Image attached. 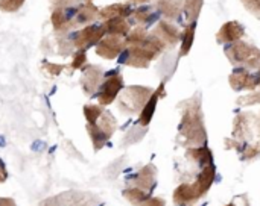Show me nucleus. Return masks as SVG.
<instances>
[{
	"instance_id": "f257e3e1",
	"label": "nucleus",
	"mask_w": 260,
	"mask_h": 206,
	"mask_svg": "<svg viewBox=\"0 0 260 206\" xmlns=\"http://www.w3.org/2000/svg\"><path fill=\"white\" fill-rule=\"evenodd\" d=\"M183 108L181 123L178 126V135L186 147H200L206 146L207 132L201 112V99L195 94L192 99L180 105Z\"/></svg>"
},
{
	"instance_id": "f03ea898",
	"label": "nucleus",
	"mask_w": 260,
	"mask_h": 206,
	"mask_svg": "<svg viewBox=\"0 0 260 206\" xmlns=\"http://www.w3.org/2000/svg\"><path fill=\"white\" fill-rule=\"evenodd\" d=\"M165 49V44L155 35L148 33L143 43L136 46H126V50H123V64L137 68H146L149 62L154 61Z\"/></svg>"
},
{
	"instance_id": "7ed1b4c3",
	"label": "nucleus",
	"mask_w": 260,
	"mask_h": 206,
	"mask_svg": "<svg viewBox=\"0 0 260 206\" xmlns=\"http://www.w3.org/2000/svg\"><path fill=\"white\" fill-rule=\"evenodd\" d=\"M225 56L233 65L244 68H259L260 67V50L242 39L232 43L225 47Z\"/></svg>"
},
{
	"instance_id": "20e7f679",
	"label": "nucleus",
	"mask_w": 260,
	"mask_h": 206,
	"mask_svg": "<svg viewBox=\"0 0 260 206\" xmlns=\"http://www.w3.org/2000/svg\"><path fill=\"white\" fill-rule=\"evenodd\" d=\"M152 93L154 91L148 87H128L119 99V106L126 114L140 112Z\"/></svg>"
},
{
	"instance_id": "39448f33",
	"label": "nucleus",
	"mask_w": 260,
	"mask_h": 206,
	"mask_svg": "<svg viewBox=\"0 0 260 206\" xmlns=\"http://www.w3.org/2000/svg\"><path fill=\"white\" fill-rule=\"evenodd\" d=\"M99 118H101L99 123L94 121L91 125H87V129L90 132V137H91V141H93V146L96 150L102 149V146L110 140V137L116 131V120L110 112L104 111Z\"/></svg>"
},
{
	"instance_id": "423d86ee",
	"label": "nucleus",
	"mask_w": 260,
	"mask_h": 206,
	"mask_svg": "<svg viewBox=\"0 0 260 206\" xmlns=\"http://www.w3.org/2000/svg\"><path fill=\"white\" fill-rule=\"evenodd\" d=\"M107 30L104 27V24L101 26H96V24H90V26H85L84 29H81L75 38H73V46L78 49V50H87L90 46L93 44H98L104 36H105Z\"/></svg>"
},
{
	"instance_id": "0eeeda50",
	"label": "nucleus",
	"mask_w": 260,
	"mask_h": 206,
	"mask_svg": "<svg viewBox=\"0 0 260 206\" xmlns=\"http://www.w3.org/2000/svg\"><path fill=\"white\" fill-rule=\"evenodd\" d=\"M126 47V39L120 35H108L104 36L96 44V53L105 59H114L120 53H123Z\"/></svg>"
},
{
	"instance_id": "6e6552de",
	"label": "nucleus",
	"mask_w": 260,
	"mask_h": 206,
	"mask_svg": "<svg viewBox=\"0 0 260 206\" xmlns=\"http://www.w3.org/2000/svg\"><path fill=\"white\" fill-rule=\"evenodd\" d=\"M123 90V79L120 74H111L107 77V80L102 84L101 91L98 94V100L101 105H110L114 102L117 94Z\"/></svg>"
},
{
	"instance_id": "1a4fd4ad",
	"label": "nucleus",
	"mask_w": 260,
	"mask_h": 206,
	"mask_svg": "<svg viewBox=\"0 0 260 206\" xmlns=\"http://www.w3.org/2000/svg\"><path fill=\"white\" fill-rule=\"evenodd\" d=\"M229 82L235 91H242V90L254 91L259 87V77L251 74L247 68H236L230 74Z\"/></svg>"
},
{
	"instance_id": "9d476101",
	"label": "nucleus",
	"mask_w": 260,
	"mask_h": 206,
	"mask_svg": "<svg viewBox=\"0 0 260 206\" xmlns=\"http://www.w3.org/2000/svg\"><path fill=\"white\" fill-rule=\"evenodd\" d=\"M152 35H155L165 44V47H174L181 39V33L178 27L168 21H160L152 30Z\"/></svg>"
},
{
	"instance_id": "9b49d317",
	"label": "nucleus",
	"mask_w": 260,
	"mask_h": 206,
	"mask_svg": "<svg viewBox=\"0 0 260 206\" xmlns=\"http://www.w3.org/2000/svg\"><path fill=\"white\" fill-rule=\"evenodd\" d=\"M245 35V27L239 21H227L216 33V39L221 44H229L242 39Z\"/></svg>"
},
{
	"instance_id": "f8f14e48",
	"label": "nucleus",
	"mask_w": 260,
	"mask_h": 206,
	"mask_svg": "<svg viewBox=\"0 0 260 206\" xmlns=\"http://www.w3.org/2000/svg\"><path fill=\"white\" fill-rule=\"evenodd\" d=\"M215 172L216 170H215V166L213 164L203 167V172L198 176L197 182L192 184L193 191H195V194H197L198 199H201L203 196H206L209 193V190H210V187H212V184L215 181Z\"/></svg>"
},
{
	"instance_id": "ddd939ff",
	"label": "nucleus",
	"mask_w": 260,
	"mask_h": 206,
	"mask_svg": "<svg viewBox=\"0 0 260 206\" xmlns=\"http://www.w3.org/2000/svg\"><path fill=\"white\" fill-rule=\"evenodd\" d=\"M165 94H166V93H165V84H161V85L158 87V90L152 93V96L149 97V100L146 102V105H145L143 109L140 111V117H139L140 126H148V125H149V121L152 120V115H154V112H155L157 102H158V99L163 97Z\"/></svg>"
},
{
	"instance_id": "4468645a",
	"label": "nucleus",
	"mask_w": 260,
	"mask_h": 206,
	"mask_svg": "<svg viewBox=\"0 0 260 206\" xmlns=\"http://www.w3.org/2000/svg\"><path fill=\"white\" fill-rule=\"evenodd\" d=\"M134 187L136 188H140L146 193L152 191L154 187H155V167L154 166H146L143 167L134 178Z\"/></svg>"
},
{
	"instance_id": "2eb2a0df",
	"label": "nucleus",
	"mask_w": 260,
	"mask_h": 206,
	"mask_svg": "<svg viewBox=\"0 0 260 206\" xmlns=\"http://www.w3.org/2000/svg\"><path fill=\"white\" fill-rule=\"evenodd\" d=\"M102 79V71L101 68L94 67V65H88L84 71V76H82V87H84V91L90 96L93 94L98 88H99V82Z\"/></svg>"
},
{
	"instance_id": "dca6fc26",
	"label": "nucleus",
	"mask_w": 260,
	"mask_h": 206,
	"mask_svg": "<svg viewBox=\"0 0 260 206\" xmlns=\"http://www.w3.org/2000/svg\"><path fill=\"white\" fill-rule=\"evenodd\" d=\"M157 9L161 15H165L169 20H175L180 17L183 11V2L181 0H158Z\"/></svg>"
},
{
	"instance_id": "f3484780",
	"label": "nucleus",
	"mask_w": 260,
	"mask_h": 206,
	"mask_svg": "<svg viewBox=\"0 0 260 206\" xmlns=\"http://www.w3.org/2000/svg\"><path fill=\"white\" fill-rule=\"evenodd\" d=\"M197 200H200V199L197 197V194L193 191V187L189 185V184H181L174 191V202H175V205H190V203H195Z\"/></svg>"
},
{
	"instance_id": "a211bd4d",
	"label": "nucleus",
	"mask_w": 260,
	"mask_h": 206,
	"mask_svg": "<svg viewBox=\"0 0 260 206\" xmlns=\"http://www.w3.org/2000/svg\"><path fill=\"white\" fill-rule=\"evenodd\" d=\"M98 15H99L98 8L93 3L87 2L79 6V9L75 14L73 21H75V24H87V23H91L94 18H98Z\"/></svg>"
},
{
	"instance_id": "6ab92c4d",
	"label": "nucleus",
	"mask_w": 260,
	"mask_h": 206,
	"mask_svg": "<svg viewBox=\"0 0 260 206\" xmlns=\"http://www.w3.org/2000/svg\"><path fill=\"white\" fill-rule=\"evenodd\" d=\"M187 158H190L193 162H197L198 166H203V167L213 164V155H212L210 149L206 147V146L189 147V150H187Z\"/></svg>"
},
{
	"instance_id": "aec40b11",
	"label": "nucleus",
	"mask_w": 260,
	"mask_h": 206,
	"mask_svg": "<svg viewBox=\"0 0 260 206\" xmlns=\"http://www.w3.org/2000/svg\"><path fill=\"white\" fill-rule=\"evenodd\" d=\"M133 14V9H131V5L129 3H114V5H110L107 8H104L102 11H99V15L105 20L108 18H114V17H128Z\"/></svg>"
},
{
	"instance_id": "412c9836",
	"label": "nucleus",
	"mask_w": 260,
	"mask_h": 206,
	"mask_svg": "<svg viewBox=\"0 0 260 206\" xmlns=\"http://www.w3.org/2000/svg\"><path fill=\"white\" fill-rule=\"evenodd\" d=\"M104 27H105V30H107L108 35H120V36H125L129 32V24L125 21L123 17H114V18L105 20Z\"/></svg>"
},
{
	"instance_id": "4be33fe9",
	"label": "nucleus",
	"mask_w": 260,
	"mask_h": 206,
	"mask_svg": "<svg viewBox=\"0 0 260 206\" xmlns=\"http://www.w3.org/2000/svg\"><path fill=\"white\" fill-rule=\"evenodd\" d=\"M50 20H52L53 27H55L56 30H61V32H64V30L70 29V27L75 24V21H73V15L67 14L62 8L55 9V11H53V14H52V18H50Z\"/></svg>"
},
{
	"instance_id": "5701e85b",
	"label": "nucleus",
	"mask_w": 260,
	"mask_h": 206,
	"mask_svg": "<svg viewBox=\"0 0 260 206\" xmlns=\"http://www.w3.org/2000/svg\"><path fill=\"white\" fill-rule=\"evenodd\" d=\"M195 29H197V24L195 23H190L184 32L181 33V49H180V56H186L190 49H192V44H193V39H195Z\"/></svg>"
},
{
	"instance_id": "b1692460",
	"label": "nucleus",
	"mask_w": 260,
	"mask_h": 206,
	"mask_svg": "<svg viewBox=\"0 0 260 206\" xmlns=\"http://www.w3.org/2000/svg\"><path fill=\"white\" fill-rule=\"evenodd\" d=\"M203 2L204 0H184L183 2V9L186 12V18L189 23H195L197 18L201 14L203 9Z\"/></svg>"
},
{
	"instance_id": "393cba45",
	"label": "nucleus",
	"mask_w": 260,
	"mask_h": 206,
	"mask_svg": "<svg viewBox=\"0 0 260 206\" xmlns=\"http://www.w3.org/2000/svg\"><path fill=\"white\" fill-rule=\"evenodd\" d=\"M123 196H125L126 200H129L134 206H140L149 197V194L146 191H143L140 188H136V187L134 188H129V190H125L123 191Z\"/></svg>"
},
{
	"instance_id": "a878e982",
	"label": "nucleus",
	"mask_w": 260,
	"mask_h": 206,
	"mask_svg": "<svg viewBox=\"0 0 260 206\" xmlns=\"http://www.w3.org/2000/svg\"><path fill=\"white\" fill-rule=\"evenodd\" d=\"M133 14H134L136 21H137L139 24H142L143 27H145V24H149V23H151V21H154V18H155V15H154L152 9H151V8H148V6H145V8H139V9H137V11H134Z\"/></svg>"
},
{
	"instance_id": "bb28decb",
	"label": "nucleus",
	"mask_w": 260,
	"mask_h": 206,
	"mask_svg": "<svg viewBox=\"0 0 260 206\" xmlns=\"http://www.w3.org/2000/svg\"><path fill=\"white\" fill-rule=\"evenodd\" d=\"M102 112H104V109L101 106H96V105H87L84 108V115H85L88 125H91L96 120H99V117L102 115Z\"/></svg>"
},
{
	"instance_id": "cd10ccee",
	"label": "nucleus",
	"mask_w": 260,
	"mask_h": 206,
	"mask_svg": "<svg viewBox=\"0 0 260 206\" xmlns=\"http://www.w3.org/2000/svg\"><path fill=\"white\" fill-rule=\"evenodd\" d=\"M239 106H251V105H257L260 103V93H256V91H253L251 94H248V96H242V97H239L238 99V102H236Z\"/></svg>"
},
{
	"instance_id": "c85d7f7f",
	"label": "nucleus",
	"mask_w": 260,
	"mask_h": 206,
	"mask_svg": "<svg viewBox=\"0 0 260 206\" xmlns=\"http://www.w3.org/2000/svg\"><path fill=\"white\" fill-rule=\"evenodd\" d=\"M24 0H0V9L5 12H15L21 8Z\"/></svg>"
},
{
	"instance_id": "c756f323",
	"label": "nucleus",
	"mask_w": 260,
	"mask_h": 206,
	"mask_svg": "<svg viewBox=\"0 0 260 206\" xmlns=\"http://www.w3.org/2000/svg\"><path fill=\"white\" fill-rule=\"evenodd\" d=\"M247 11H250L254 17L260 20V0H241Z\"/></svg>"
},
{
	"instance_id": "7c9ffc66",
	"label": "nucleus",
	"mask_w": 260,
	"mask_h": 206,
	"mask_svg": "<svg viewBox=\"0 0 260 206\" xmlns=\"http://www.w3.org/2000/svg\"><path fill=\"white\" fill-rule=\"evenodd\" d=\"M87 62V55H85V50H78L75 55H73V62H72V68H79L82 67L84 64Z\"/></svg>"
},
{
	"instance_id": "2f4dec72",
	"label": "nucleus",
	"mask_w": 260,
	"mask_h": 206,
	"mask_svg": "<svg viewBox=\"0 0 260 206\" xmlns=\"http://www.w3.org/2000/svg\"><path fill=\"white\" fill-rule=\"evenodd\" d=\"M62 65H56V64H46L44 65V70L50 74V76H56L62 71Z\"/></svg>"
},
{
	"instance_id": "473e14b6",
	"label": "nucleus",
	"mask_w": 260,
	"mask_h": 206,
	"mask_svg": "<svg viewBox=\"0 0 260 206\" xmlns=\"http://www.w3.org/2000/svg\"><path fill=\"white\" fill-rule=\"evenodd\" d=\"M166 202L161 197H148L140 206H165Z\"/></svg>"
},
{
	"instance_id": "72a5a7b5",
	"label": "nucleus",
	"mask_w": 260,
	"mask_h": 206,
	"mask_svg": "<svg viewBox=\"0 0 260 206\" xmlns=\"http://www.w3.org/2000/svg\"><path fill=\"white\" fill-rule=\"evenodd\" d=\"M6 178H8V172H6V167H5L3 161L0 159V184H2V182H5V181H6Z\"/></svg>"
},
{
	"instance_id": "f704fd0d",
	"label": "nucleus",
	"mask_w": 260,
	"mask_h": 206,
	"mask_svg": "<svg viewBox=\"0 0 260 206\" xmlns=\"http://www.w3.org/2000/svg\"><path fill=\"white\" fill-rule=\"evenodd\" d=\"M53 3H59L61 5V8L62 6H67V5H72V3H76V2H79V0H52Z\"/></svg>"
},
{
	"instance_id": "c9c22d12",
	"label": "nucleus",
	"mask_w": 260,
	"mask_h": 206,
	"mask_svg": "<svg viewBox=\"0 0 260 206\" xmlns=\"http://www.w3.org/2000/svg\"><path fill=\"white\" fill-rule=\"evenodd\" d=\"M0 206H15V202L12 199H3V197H0Z\"/></svg>"
},
{
	"instance_id": "e433bc0d",
	"label": "nucleus",
	"mask_w": 260,
	"mask_h": 206,
	"mask_svg": "<svg viewBox=\"0 0 260 206\" xmlns=\"http://www.w3.org/2000/svg\"><path fill=\"white\" fill-rule=\"evenodd\" d=\"M133 3H145V2H149V0H131Z\"/></svg>"
},
{
	"instance_id": "4c0bfd02",
	"label": "nucleus",
	"mask_w": 260,
	"mask_h": 206,
	"mask_svg": "<svg viewBox=\"0 0 260 206\" xmlns=\"http://www.w3.org/2000/svg\"><path fill=\"white\" fill-rule=\"evenodd\" d=\"M257 77H259V85H260V73H259V76H257Z\"/></svg>"
},
{
	"instance_id": "58836bf2",
	"label": "nucleus",
	"mask_w": 260,
	"mask_h": 206,
	"mask_svg": "<svg viewBox=\"0 0 260 206\" xmlns=\"http://www.w3.org/2000/svg\"><path fill=\"white\" fill-rule=\"evenodd\" d=\"M225 206H235V205H233V203H230V205H225Z\"/></svg>"
},
{
	"instance_id": "ea45409f",
	"label": "nucleus",
	"mask_w": 260,
	"mask_h": 206,
	"mask_svg": "<svg viewBox=\"0 0 260 206\" xmlns=\"http://www.w3.org/2000/svg\"><path fill=\"white\" fill-rule=\"evenodd\" d=\"M88 2H91V0H88Z\"/></svg>"
}]
</instances>
